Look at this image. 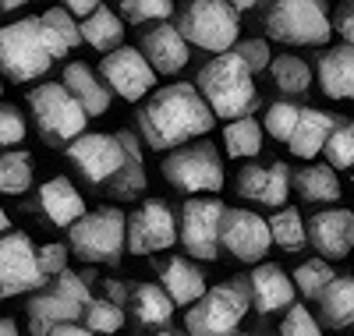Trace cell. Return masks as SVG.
<instances>
[{
  "label": "cell",
  "instance_id": "4dcf8cb0",
  "mask_svg": "<svg viewBox=\"0 0 354 336\" xmlns=\"http://www.w3.org/2000/svg\"><path fill=\"white\" fill-rule=\"evenodd\" d=\"M36 177V160L25 149H8L0 152V195H25L32 188Z\"/></svg>",
  "mask_w": 354,
  "mask_h": 336
},
{
  "label": "cell",
  "instance_id": "ee69618b",
  "mask_svg": "<svg viewBox=\"0 0 354 336\" xmlns=\"http://www.w3.org/2000/svg\"><path fill=\"white\" fill-rule=\"evenodd\" d=\"M36 262H39V272H43V280H57V277H61V272L68 269V248H64V244H39V248H36Z\"/></svg>",
  "mask_w": 354,
  "mask_h": 336
},
{
  "label": "cell",
  "instance_id": "9f6ffc18",
  "mask_svg": "<svg viewBox=\"0 0 354 336\" xmlns=\"http://www.w3.org/2000/svg\"><path fill=\"white\" fill-rule=\"evenodd\" d=\"M0 96H4V78H0Z\"/></svg>",
  "mask_w": 354,
  "mask_h": 336
},
{
  "label": "cell",
  "instance_id": "9a60e30c",
  "mask_svg": "<svg viewBox=\"0 0 354 336\" xmlns=\"http://www.w3.org/2000/svg\"><path fill=\"white\" fill-rule=\"evenodd\" d=\"M220 248H227L238 262H262L273 248L270 223L252 209H227L220 223Z\"/></svg>",
  "mask_w": 354,
  "mask_h": 336
},
{
  "label": "cell",
  "instance_id": "db71d44e",
  "mask_svg": "<svg viewBox=\"0 0 354 336\" xmlns=\"http://www.w3.org/2000/svg\"><path fill=\"white\" fill-rule=\"evenodd\" d=\"M252 8H255L252 0H241V4H230V11H234V15H238V11H252Z\"/></svg>",
  "mask_w": 354,
  "mask_h": 336
},
{
  "label": "cell",
  "instance_id": "4316f807",
  "mask_svg": "<svg viewBox=\"0 0 354 336\" xmlns=\"http://www.w3.org/2000/svg\"><path fill=\"white\" fill-rule=\"evenodd\" d=\"M39 32H43V43H46V53L53 60L68 57L78 43H82V32H78V21L64 11V8H50L39 15Z\"/></svg>",
  "mask_w": 354,
  "mask_h": 336
},
{
  "label": "cell",
  "instance_id": "cb8c5ba5",
  "mask_svg": "<svg viewBox=\"0 0 354 336\" xmlns=\"http://www.w3.org/2000/svg\"><path fill=\"white\" fill-rule=\"evenodd\" d=\"M319 85L330 100H354V46H333L319 57Z\"/></svg>",
  "mask_w": 354,
  "mask_h": 336
},
{
  "label": "cell",
  "instance_id": "5b68a950",
  "mask_svg": "<svg viewBox=\"0 0 354 336\" xmlns=\"http://www.w3.org/2000/svg\"><path fill=\"white\" fill-rule=\"evenodd\" d=\"M53 57L46 53L39 18H21L0 28V75L11 82H36L50 71Z\"/></svg>",
  "mask_w": 354,
  "mask_h": 336
},
{
  "label": "cell",
  "instance_id": "8fae6325",
  "mask_svg": "<svg viewBox=\"0 0 354 336\" xmlns=\"http://www.w3.org/2000/svg\"><path fill=\"white\" fill-rule=\"evenodd\" d=\"M43 272L36 262V244L25 230H8L0 237V297H18L25 290L43 287Z\"/></svg>",
  "mask_w": 354,
  "mask_h": 336
},
{
  "label": "cell",
  "instance_id": "bcb514c9",
  "mask_svg": "<svg viewBox=\"0 0 354 336\" xmlns=\"http://www.w3.org/2000/svg\"><path fill=\"white\" fill-rule=\"evenodd\" d=\"M333 28L340 32L344 46H354V4H344V8L337 11V21H333Z\"/></svg>",
  "mask_w": 354,
  "mask_h": 336
},
{
  "label": "cell",
  "instance_id": "603a6c76",
  "mask_svg": "<svg viewBox=\"0 0 354 336\" xmlns=\"http://www.w3.org/2000/svg\"><path fill=\"white\" fill-rule=\"evenodd\" d=\"M160 287L174 301V308L177 304H195L205 290H209L205 287V272L198 265H192L188 259H181V255H174L170 262L160 265Z\"/></svg>",
  "mask_w": 354,
  "mask_h": 336
},
{
  "label": "cell",
  "instance_id": "83f0119b",
  "mask_svg": "<svg viewBox=\"0 0 354 336\" xmlns=\"http://www.w3.org/2000/svg\"><path fill=\"white\" fill-rule=\"evenodd\" d=\"M117 142H121V149H124V167H121V174H117L110 185H106V192L117 195V198H135V195L145 192L142 149H138V138H135L131 131H117Z\"/></svg>",
  "mask_w": 354,
  "mask_h": 336
},
{
  "label": "cell",
  "instance_id": "484cf974",
  "mask_svg": "<svg viewBox=\"0 0 354 336\" xmlns=\"http://www.w3.org/2000/svg\"><path fill=\"white\" fill-rule=\"evenodd\" d=\"M78 32H82V43H85V46L103 50V57H106V53H113V50L124 46V18L100 4L93 18L78 21Z\"/></svg>",
  "mask_w": 354,
  "mask_h": 336
},
{
  "label": "cell",
  "instance_id": "ba28073f",
  "mask_svg": "<svg viewBox=\"0 0 354 336\" xmlns=\"http://www.w3.org/2000/svg\"><path fill=\"white\" fill-rule=\"evenodd\" d=\"M252 301L238 283H220L209 287L185 315V326L192 336H234V329L241 326L248 315Z\"/></svg>",
  "mask_w": 354,
  "mask_h": 336
},
{
  "label": "cell",
  "instance_id": "8992f818",
  "mask_svg": "<svg viewBox=\"0 0 354 336\" xmlns=\"http://www.w3.org/2000/svg\"><path fill=\"white\" fill-rule=\"evenodd\" d=\"M36 128L46 145H71L78 135H85V110L71 100V93L61 82H43L28 93Z\"/></svg>",
  "mask_w": 354,
  "mask_h": 336
},
{
  "label": "cell",
  "instance_id": "f907efd6",
  "mask_svg": "<svg viewBox=\"0 0 354 336\" xmlns=\"http://www.w3.org/2000/svg\"><path fill=\"white\" fill-rule=\"evenodd\" d=\"M0 336H21V333H18V322L4 315V319H0Z\"/></svg>",
  "mask_w": 354,
  "mask_h": 336
},
{
  "label": "cell",
  "instance_id": "c3c4849f",
  "mask_svg": "<svg viewBox=\"0 0 354 336\" xmlns=\"http://www.w3.org/2000/svg\"><path fill=\"white\" fill-rule=\"evenodd\" d=\"M106 301H113L117 308H121V304H128V287L117 283V280H106Z\"/></svg>",
  "mask_w": 354,
  "mask_h": 336
},
{
  "label": "cell",
  "instance_id": "d4e9b609",
  "mask_svg": "<svg viewBox=\"0 0 354 336\" xmlns=\"http://www.w3.org/2000/svg\"><path fill=\"white\" fill-rule=\"evenodd\" d=\"M337 128V120L326 113V110H312V106H301V120L298 128H294V138L287 142L290 152L298 160H315L322 149H326L330 135Z\"/></svg>",
  "mask_w": 354,
  "mask_h": 336
},
{
  "label": "cell",
  "instance_id": "2e32d148",
  "mask_svg": "<svg viewBox=\"0 0 354 336\" xmlns=\"http://www.w3.org/2000/svg\"><path fill=\"white\" fill-rule=\"evenodd\" d=\"M305 227H308L312 248L322 255V262L351 255V248H354V212L351 209H322Z\"/></svg>",
  "mask_w": 354,
  "mask_h": 336
},
{
  "label": "cell",
  "instance_id": "3957f363",
  "mask_svg": "<svg viewBox=\"0 0 354 336\" xmlns=\"http://www.w3.org/2000/svg\"><path fill=\"white\" fill-rule=\"evenodd\" d=\"M68 248L82 262H110L117 265L128 252V216L113 205L93 209L68 230Z\"/></svg>",
  "mask_w": 354,
  "mask_h": 336
},
{
  "label": "cell",
  "instance_id": "74e56055",
  "mask_svg": "<svg viewBox=\"0 0 354 336\" xmlns=\"http://www.w3.org/2000/svg\"><path fill=\"white\" fill-rule=\"evenodd\" d=\"M322 152H326V167L330 170H351L354 167V120L337 124Z\"/></svg>",
  "mask_w": 354,
  "mask_h": 336
},
{
  "label": "cell",
  "instance_id": "1f68e13d",
  "mask_svg": "<svg viewBox=\"0 0 354 336\" xmlns=\"http://www.w3.org/2000/svg\"><path fill=\"white\" fill-rule=\"evenodd\" d=\"M294 188L305 202H337L340 198V180L337 170H330L326 163H312L294 177Z\"/></svg>",
  "mask_w": 354,
  "mask_h": 336
},
{
  "label": "cell",
  "instance_id": "f5cc1de1",
  "mask_svg": "<svg viewBox=\"0 0 354 336\" xmlns=\"http://www.w3.org/2000/svg\"><path fill=\"white\" fill-rule=\"evenodd\" d=\"M21 4H18V0H0V15H8V11H18Z\"/></svg>",
  "mask_w": 354,
  "mask_h": 336
},
{
  "label": "cell",
  "instance_id": "5bb4252c",
  "mask_svg": "<svg viewBox=\"0 0 354 336\" xmlns=\"http://www.w3.org/2000/svg\"><path fill=\"white\" fill-rule=\"evenodd\" d=\"M177 241V216L167 202L145 198L128 216V252L131 255H156L163 248H174Z\"/></svg>",
  "mask_w": 354,
  "mask_h": 336
},
{
  "label": "cell",
  "instance_id": "e575fe53",
  "mask_svg": "<svg viewBox=\"0 0 354 336\" xmlns=\"http://www.w3.org/2000/svg\"><path fill=\"white\" fill-rule=\"evenodd\" d=\"M270 75L277 82V88L283 96H301L305 88L312 85V71L301 57H294V53H280L273 57V64H270Z\"/></svg>",
  "mask_w": 354,
  "mask_h": 336
},
{
  "label": "cell",
  "instance_id": "277c9868",
  "mask_svg": "<svg viewBox=\"0 0 354 336\" xmlns=\"http://www.w3.org/2000/svg\"><path fill=\"white\" fill-rule=\"evenodd\" d=\"M177 32L185 36L188 46L209 50L220 57L241 43V21L230 11V4H220V0H192L181 11Z\"/></svg>",
  "mask_w": 354,
  "mask_h": 336
},
{
  "label": "cell",
  "instance_id": "b9f144b4",
  "mask_svg": "<svg viewBox=\"0 0 354 336\" xmlns=\"http://www.w3.org/2000/svg\"><path fill=\"white\" fill-rule=\"evenodd\" d=\"M25 138V113L11 103H0V149H11Z\"/></svg>",
  "mask_w": 354,
  "mask_h": 336
},
{
  "label": "cell",
  "instance_id": "f6af8a7d",
  "mask_svg": "<svg viewBox=\"0 0 354 336\" xmlns=\"http://www.w3.org/2000/svg\"><path fill=\"white\" fill-rule=\"evenodd\" d=\"M53 290H61L64 297L78 301L82 308H88V304H93V290H88V280H85V277H78V272H71V269H64L61 277H57Z\"/></svg>",
  "mask_w": 354,
  "mask_h": 336
},
{
  "label": "cell",
  "instance_id": "d6986e66",
  "mask_svg": "<svg viewBox=\"0 0 354 336\" xmlns=\"http://www.w3.org/2000/svg\"><path fill=\"white\" fill-rule=\"evenodd\" d=\"M248 287H252V304H255V312H262V315H270V312H280V308H290L294 304V283H290V277L280 269V265H273V262H259L252 272H248Z\"/></svg>",
  "mask_w": 354,
  "mask_h": 336
},
{
  "label": "cell",
  "instance_id": "6f0895ef",
  "mask_svg": "<svg viewBox=\"0 0 354 336\" xmlns=\"http://www.w3.org/2000/svg\"><path fill=\"white\" fill-rule=\"evenodd\" d=\"M245 336H259V333H245Z\"/></svg>",
  "mask_w": 354,
  "mask_h": 336
},
{
  "label": "cell",
  "instance_id": "f546056e",
  "mask_svg": "<svg viewBox=\"0 0 354 336\" xmlns=\"http://www.w3.org/2000/svg\"><path fill=\"white\" fill-rule=\"evenodd\" d=\"M319 312H322V322L333 326V329L354 326V277H337L326 290H322Z\"/></svg>",
  "mask_w": 354,
  "mask_h": 336
},
{
  "label": "cell",
  "instance_id": "52a82bcc",
  "mask_svg": "<svg viewBox=\"0 0 354 336\" xmlns=\"http://www.w3.org/2000/svg\"><path fill=\"white\" fill-rule=\"evenodd\" d=\"M266 32L290 46H322L333 36V21L319 0H280L266 11Z\"/></svg>",
  "mask_w": 354,
  "mask_h": 336
},
{
  "label": "cell",
  "instance_id": "ab89813d",
  "mask_svg": "<svg viewBox=\"0 0 354 336\" xmlns=\"http://www.w3.org/2000/svg\"><path fill=\"white\" fill-rule=\"evenodd\" d=\"M121 15L128 21H135V25H142V21H167L174 15V4L170 0H124Z\"/></svg>",
  "mask_w": 354,
  "mask_h": 336
},
{
  "label": "cell",
  "instance_id": "816d5d0a",
  "mask_svg": "<svg viewBox=\"0 0 354 336\" xmlns=\"http://www.w3.org/2000/svg\"><path fill=\"white\" fill-rule=\"evenodd\" d=\"M11 230V220H8V212H4V205H0V237H4Z\"/></svg>",
  "mask_w": 354,
  "mask_h": 336
},
{
  "label": "cell",
  "instance_id": "8d00e7d4",
  "mask_svg": "<svg viewBox=\"0 0 354 336\" xmlns=\"http://www.w3.org/2000/svg\"><path fill=\"white\" fill-rule=\"evenodd\" d=\"M298 120H301V106L280 100V103H273L270 110H266L262 131L273 135L277 142H290V138H294V128H298Z\"/></svg>",
  "mask_w": 354,
  "mask_h": 336
},
{
  "label": "cell",
  "instance_id": "7a4b0ae2",
  "mask_svg": "<svg viewBox=\"0 0 354 336\" xmlns=\"http://www.w3.org/2000/svg\"><path fill=\"white\" fill-rule=\"evenodd\" d=\"M198 96L205 100V106L213 110V117L230 120L252 117V110L259 106V88H255V75L241 64L238 53H220L209 64L198 71Z\"/></svg>",
  "mask_w": 354,
  "mask_h": 336
},
{
  "label": "cell",
  "instance_id": "ffe728a7",
  "mask_svg": "<svg viewBox=\"0 0 354 336\" xmlns=\"http://www.w3.org/2000/svg\"><path fill=\"white\" fill-rule=\"evenodd\" d=\"M85 315V308L78 301L64 297L61 290H43L28 301V333L32 336H50L57 326H68V322H78Z\"/></svg>",
  "mask_w": 354,
  "mask_h": 336
},
{
  "label": "cell",
  "instance_id": "f35d334b",
  "mask_svg": "<svg viewBox=\"0 0 354 336\" xmlns=\"http://www.w3.org/2000/svg\"><path fill=\"white\" fill-rule=\"evenodd\" d=\"M124 326V308H117L106 297H93V304L85 308V329L88 333H121Z\"/></svg>",
  "mask_w": 354,
  "mask_h": 336
},
{
  "label": "cell",
  "instance_id": "6da1fadb",
  "mask_svg": "<svg viewBox=\"0 0 354 336\" xmlns=\"http://www.w3.org/2000/svg\"><path fill=\"white\" fill-rule=\"evenodd\" d=\"M216 124L213 110L205 106V100L198 96V88L192 82H174L167 88H156L138 110V128L149 149L167 152V149H181L185 142L209 135Z\"/></svg>",
  "mask_w": 354,
  "mask_h": 336
},
{
  "label": "cell",
  "instance_id": "7c38bea8",
  "mask_svg": "<svg viewBox=\"0 0 354 336\" xmlns=\"http://www.w3.org/2000/svg\"><path fill=\"white\" fill-rule=\"evenodd\" d=\"M68 160L88 185H110L124 167V149L110 131H85L68 145Z\"/></svg>",
  "mask_w": 354,
  "mask_h": 336
},
{
  "label": "cell",
  "instance_id": "60d3db41",
  "mask_svg": "<svg viewBox=\"0 0 354 336\" xmlns=\"http://www.w3.org/2000/svg\"><path fill=\"white\" fill-rule=\"evenodd\" d=\"M280 336H322V326H319V319H312L305 304H290L280 322Z\"/></svg>",
  "mask_w": 354,
  "mask_h": 336
},
{
  "label": "cell",
  "instance_id": "836d02e7",
  "mask_svg": "<svg viewBox=\"0 0 354 336\" xmlns=\"http://www.w3.org/2000/svg\"><path fill=\"white\" fill-rule=\"evenodd\" d=\"M266 223H270L273 244H277V248H283V252H301L305 244H308V227H305V220H301L298 209L283 205L277 216H270Z\"/></svg>",
  "mask_w": 354,
  "mask_h": 336
},
{
  "label": "cell",
  "instance_id": "44dd1931",
  "mask_svg": "<svg viewBox=\"0 0 354 336\" xmlns=\"http://www.w3.org/2000/svg\"><path fill=\"white\" fill-rule=\"evenodd\" d=\"M39 209H43L46 223L71 230L85 216V198H82V192L71 185L68 177H50L46 185L39 188Z\"/></svg>",
  "mask_w": 354,
  "mask_h": 336
},
{
  "label": "cell",
  "instance_id": "4fadbf2b",
  "mask_svg": "<svg viewBox=\"0 0 354 336\" xmlns=\"http://www.w3.org/2000/svg\"><path fill=\"white\" fill-rule=\"evenodd\" d=\"M100 78L110 93H117L128 103H138L142 96H149L156 88V71L149 68V60L142 57L138 46H121L100 60Z\"/></svg>",
  "mask_w": 354,
  "mask_h": 336
},
{
  "label": "cell",
  "instance_id": "7dc6e473",
  "mask_svg": "<svg viewBox=\"0 0 354 336\" xmlns=\"http://www.w3.org/2000/svg\"><path fill=\"white\" fill-rule=\"evenodd\" d=\"M96 8H100L96 0H71V4H64V11H68L75 21H78V18H82V21H85V18H93Z\"/></svg>",
  "mask_w": 354,
  "mask_h": 336
},
{
  "label": "cell",
  "instance_id": "7402d4cb",
  "mask_svg": "<svg viewBox=\"0 0 354 336\" xmlns=\"http://www.w3.org/2000/svg\"><path fill=\"white\" fill-rule=\"evenodd\" d=\"M71 100L85 110V117H103L110 110V88L103 85L100 71H93L85 60H71L64 68V82H61Z\"/></svg>",
  "mask_w": 354,
  "mask_h": 336
},
{
  "label": "cell",
  "instance_id": "9c48e42d",
  "mask_svg": "<svg viewBox=\"0 0 354 336\" xmlns=\"http://www.w3.org/2000/svg\"><path fill=\"white\" fill-rule=\"evenodd\" d=\"M160 170L170 185L185 195H202V192H220L223 188V163H220V152L209 142L174 149L160 163Z\"/></svg>",
  "mask_w": 354,
  "mask_h": 336
},
{
  "label": "cell",
  "instance_id": "681fc988",
  "mask_svg": "<svg viewBox=\"0 0 354 336\" xmlns=\"http://www.w3.org/2000/svg\"><path fill=\"white\" fill-rule=\"evenodd\" d=\"M50 336H96V333H88V329L78 326V322H68V326H57Z\"/></svg>",
  "mask_w": 354,
  "mask_h": 336
},
{
  "label": "cell",
  "instance_id": "f1b7e54d",
  "mask_svg": "<svg viewBox=\"0 0 354 336\" xmlns=\"http://www.w3.org/2000/svg\"><path fill=\"white\" fill-rule=\"evenodd\" d=\"M131 304V319L138 326H167L174 315V301L167 297V290L160 283H138L128 294Z\"/></svg>",
  "mask_w": 354,
  "mask_h": 336
},
{
  "label": "cell",
  "instance_id": "d590c367",
  "mask_svg": "<svg viewBox=\"0 0 354 336\" xmlns=\"http://www.w3.org/2000/svg\"><path fill=\"white\" fill-rule=\"evenodd\" d=\"M337 277H333V269H330V262H322V259H312V262H301L298 269H294V277H290V283H294V290H301L305 297H322V290H326L330 283H333Z\"/></svg>",
  "mask_w": 354,
  "mask_h": 336
},
{
  "label": "cell",
  "instance_id": "30bf717a",
  "mask_svg": "<svg viewBox=\"0 0 354 336\" xmlns=\"http://www.w3.org/2000/svg\"><path fill=\"white\" fill-rule=\"evenodd\" d=\"M223 202L220 198H188L177 220V237L192 259L213 262L220 255V223H223Z\"/></svg>",
  "mask_w": 354,
  "mask_h": 336
},
{
  "label": "cell",
  "instance_id": "e0dca14e",
  "mask_svg": "<svg viewBox=\"0 0 354 336\" xmlns=\"http://www.w3.org/2000/svg\"><path fill=\"white\" fill-rule=\"evenodd\" d=\"M238 195L255 202V205H270L283 209L290 195V170L283 160H273L270 167H245L238 174Z\"/></svg>",
  "mask_w": 354,
  "mask_h": 336
},
{
  "label": "cell",
  "instance_id": "d6a6232c",
  "mask_svg": "<svg viewBox=\"0 0 354 336\" xmlns=\"http://www.w3.org/2000/svg\"><path fill=\"white\" fill-rule=\"evenodd\" d=\"M223 145H227V156L234 160H252L262 152V124L255 117H241V120H230L223 128Z\"/></svg>",
  "mask_w": 354,
  "mask_h": 336
},
{
  "label": "cell",
  "instance_id": "11a10c76",
  "mask_svg": "<svg viewBox=\"0 0 354 336\" xmlns=\"http://www.w3.org/2000/svg\"><path fill=\"white\" fill-rule=\"evenodd\" d=\"M156 336H177V333H174V329H167V333H156Z\"/></svg>",
  "mask_w": 354,
  "mask_h": 336
},
{
  "label": "cell",
  "instance_id": "7bdbcfd3",
  "mask_svg": "<svg viewBox=\"0 0 354 336\" xmlns=\"http://www.w3.org/2000/svg\"><path fill=\"white\" fill-rule=\"evenodd\" d=\"M234 53L241 57V64H245L252 75H259L262 68H270V64H273L270 43H266V39H241L238 46H234Z\"/></svg>",
  "mask_w": 354,
  "mask_h": 336
},
{
  "label": "cell",
  "instance_id": "ac0fdd59",
  "mask_svg": "<svg viewBox=\"0 0 354 336\" xmlns=\"http://www.w3.org/2000/svg\"><path fill=\"white\" fill-rule=\"evenodd\" d=\"M142 57L149 60V68L156 75H177V71H185L188 64V57H192V46L185 43V36L177 32V25L170 21H160L153 25L149 32L142 36Z\"/></svg>",
  "mask_w": 354,
  "mask_h": 336
}]
</instances>
